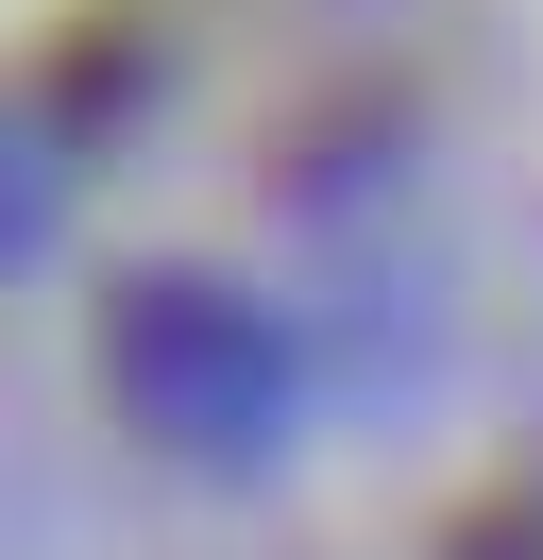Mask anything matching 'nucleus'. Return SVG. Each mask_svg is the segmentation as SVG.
Instances as JSON below:
<instances>
[{"label":"nucleus","mask_w":543,"mask_h":560,"mask_svg":"<svg viewBox=\"0 0 543 560\" xmlns=\"http://www.w3.org/2000/svg\"><path fill=\"white\" fill-rule=\"evenodd\" d=\"M119 390L170 424V442L238 458V442L272 424V390H289V357H272L221 289H136V323H119Z\"/></svg>","instance_id":"1"}]
</instances>
